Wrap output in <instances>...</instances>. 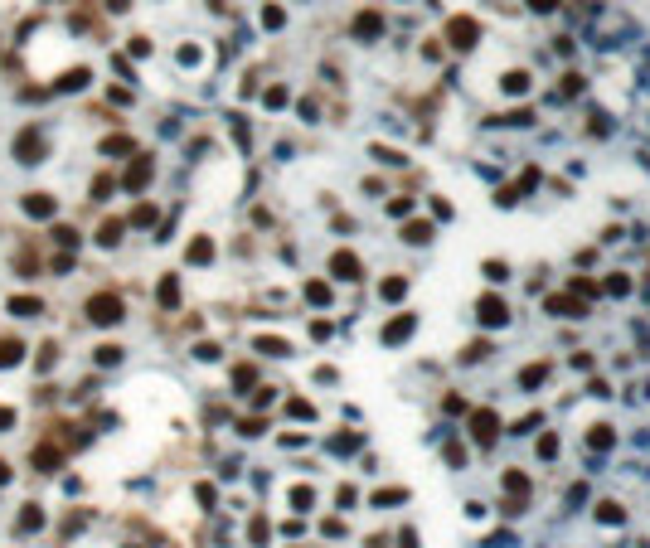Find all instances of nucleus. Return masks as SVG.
I'll list each match as a JSON object with an SVG mask.
<instances>
[{
  "mask_svg": "<svg viewBox=\"0 0 650 548\" xmlns=\"http://www.w3.org/2000/svg\"><path fill=\"white\" fill-rule=\"evenodd\" d=\"M83 311H88V320H92V325H117L127 306H122V296H112V291H97V296H88V306H83Z\"/></svg>",
  "mask_w": 650,
  "mask_h": 548,
  "instance_id": "1",
  "label": "nucleus"
},
{
  "mask_svg": "<svg viewBox=\"0 0 650 548\" xmlns=\"http://www.w3.org/2000/svg\"><path fill=\"white\" fill-rule=\"evenodd\" d=\"M44 155V136L29 127V131H20L15 136V160H20V166H34V160Z\"/></svg>",
  "mask_w": 650,
  "mask_h": 548,
  "instance_id": "2",
  "label": "nucleus"
},
{
  "mask_svg": "<svg viewBox=\"0 0 650 548\" xmlns=\"http://www.w3.org/2000/svg\"><path fill=\"white\" fill-rule=\"evenodd\" d=\"M29 461H34V471H53V466L64 461V452L53 447V442H44V447H34V456H29Z\"/></svg>",
  "mask_w": 650,
  "mask_h": 548,
  "instance_id": "3",
  "label": "nucleus"
},
{
  "mask_svg": "<svg viewBox=\"0 0 650 548\" xmlns=\"http://www.w3.org/2000/svg\"><path fill=\"white\" fill-rule=\"evenodd\" d=\"M122 233H127V224H122V218H107V224H102V233H97V243H102V248H117V243H122Z\"/></svg>",
  "mask_w": 650,
  "mask_h": 548,
  "instance_id": "4",
  "label": "nucleus"
},
{
  "mask_svg": "<svg viewBox=\"0 0 650 548\" xmlns=\"http://www.w3.org/2000/svg\"><path fill=\"white\" fill-rule=\"evenodd\" d=\"M25 213H29V218H49V213H53V199H49V194H25Z\"/></svg>",
  "mask_w": 650,
  "mask_h": 548,
  "instance_id": "5",
  "label": "nucleus"
},
{
  "mask_svg": "<svg viewBox=\"0 0 650 548\" xmlns=\"http://www.w3.org/2000/svg\"><path fill=\"white\" fill-rule=\"evenodd\" d=\"M88 83H92V73H88V68H68V73H64V83H59V88H64V92H73V88H78V92H83V88H88Z\"/></svg>",
  "mask_w": 650,
  "mask_h": 548,
  "instance_id": "6",
  "label": "nucleus"
},
{
  "mask_svg": "<svg viewBox=\"0 0 650 548\" xmlns=\"http://www.w3.org/2000/svg\"><path fill=\"white\" fill-rule=\"evenodd\" d=\"M10 315H44V301H34V296H15V301H10Z\"/></svg>",
  "mask_w": 650,
  "mask_h": 548,
  "instance_id": "7",
  "label": "nucleus"
},
{
  "mask_svg": "<svg viewBox=\"0 0 650 548\" xmlns=\"http://www.w3.org/2000/svg\"><path fill=\"white\" fill-rule=\"evenodd\" d=\"M146 175H151V160H141V166H131L122 185H127V190H141V185H146Z\"/></svg>",
  "mask_w": 650,
  "mask_h": 548,
  "instance_id": "8",
  "label": "nucleus"
},
{
  "mask_svg": "<svg viewBox=\"0 0 650 548\" xmlns=\"http://www.w3.org/2000/svg\"><path fill=\"white\" fill-rule=\"evenodd\" d=\"M20 364V340H0V369Z\"/></svg>",
  "mask_w": 650,
  "mask_h": 548,
  "instance_id": "9",
  "label": "nucleus"
},
{
  "mask_svg": "<svg viewBox=\"0 0 650 548\" xmlns=\"http://www.w3.org/2000/svg\"><path fill=\"white\" fill-rule=\"evenodd\" d=\"M44 524V510L39 505H25V514H20V529H39Z\"/></svg>",
  "mask_w": 650,
  "mask_h": 548,
  "instance_id": "10",
  "label": "nucleus"
},
{
  "mask_svg": "<svg viewBox=\"0 0 650 548\" xmlns=\"http://www.w3.org/2000/svg\"><path fill=\"white\" fill-rule=\"evenodd\" d=\"M102 151H107V155H122V151H131V141H127V136H107Z\"/></svg>",
  "mask_w": 650,
  "mask_h": 548,
  "instance_id": "11",
  "label": "nucleus"
},
{
  "mask_svg": "<svg viewBox=\"0 0 650 548\" xmlns=\"http://www.w3.org/2000/svg\"><path fill=\"white\" fill-rule=\"evenodd\" d=\"M117 359H122V350H117V345H102V350H97V364H102V369H107V364H117Z\"/></svg>",
  "mask_w": 650,
  "mask_h": 548,
  "instance_id": "12",
  "label": "nucleus"
},
{
  "mask_svg": "<svg viewBox=\"0 0 650 548\" xmlns=\"http://www.w3.org/2000/svg\"><path fill=\"white\" fill-rule=\"evenodd\" d=\"M53 359H59V350L44 345V350H39V369H53Z\"/></svg>",
  "mask_w": 650,
  "mask_h": 548,
  "instance_id": "13",
  "label": "nucleus"
},
{
  "mask_svg": "<svg viewBox=\"0 0 650 548\" xmlns=\"http://www.w3.org/2000/svg\"><path fill=\"white\" fill-rule=\"evenodd\" d=\"M107 194H112V180H107V175H102V180L92 185V199H107Z\"/></svg>",
  "mask_w": 650,
  "mask_h": 548,
  "instance_id": "14",
  "label": "nucleus"
},
{
  "mask_svg": "<svg viewBox=\"0 0 650 548\" xmlns=\"http://www.w3.org/2000/svg\"><path fill=\"white\" fill-rule=\"evenodd\" d=\"M5 427H15V408H0V432Z\"/></svg>",
  "mask_w": 650,
  "mask_h": 548,
  "instance_id": "15",
  "label": "nucleus"
},
{
  "mask_svg": "<svg viewBox=\"0 0 650 548\" xmlns=\"http://www.w3.org/2000/svg\"><path fill=\"white\" fill-rule=\"evenodd\" d=\"M5 480H10V466H5V461H0V485H5Z\"/></svg>",
  "mask_w": 650,
  "mask_h": 548,
  "instance_id": "16",
  "label": "nucleus"
}]
</instances>
